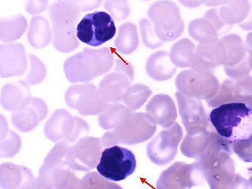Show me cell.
<instances>
[{"mask_svg": "<svg viewBox=\"0 0 252 189\" xmlns=\"http://www.w3.org/2000/svg\"><path fill=\"white\" fill-rule=\"evenodd\" d=\"M209 120L239 158L252 163V112L249 107L243 102L221 104L211 111Z\"/></svg>", "mask_w": 252, "mask_h": 189, "instance_id": "1", "label": "cell"}, {"mask_svg": "<svg viewBox=\"0 0 252 189\" xmlns=\"http://www.w3.org/2000/svg\"><path fill=\"white\" fill-rule=\"evenodd\" d=\"M114 62V53L110 48H85L65 61L64 71L71 83L89 82L109 71Z\"/></svg>", "mask_w": 252, "mask_h": 189, "instance_id": "2", "label": "cell"}, {"mask_svg": "<svg viewBox=\"0 0 252 189\" xmlns=\"http://www.w3.org/2000/svg\"><path fill=\"white\" fill-rule=\"evenodd\" d=\"M232 153L226 151L210 152L196 160L201 165L211 189H249L250 183L236 173Z\"/></svg>", "mask_w": 252, "mask_h": 189, "instance_id": "3", "label": "cell"}, {"mask_svg": "<svg viewBox=\"0 0 252 189\" xmlns=\"http://www.w3.org/2000/svg\"><path fill=\"white\" fill-rule=\"evenodd\" d=\"M80 11L69 0H59L49 8V16L53 23V44L60 52H72L79 46L75 25Z\"/></svg>", "mask_w": 252, "mask_h": 189, "instance_id": "4", "label": "cell"}, {"mask_svg": "<svg viewBox=\"0 0 252 189\" xmlns=\"http://www.w3.org/2000/svg\"><path fill=\"white\" fill-rule=\"evenodd\" d=\"M156 131L155 125L145 113H132L112 131L104 134L101 139L104 147L118 144L136 145L153 137Z\"/></svg>", "mask_w": 252, "mask_h": 189, "instance_id": "5", "label": "cell"}, {"mask_svg": "<svg viewBox=\"0 0 252 189\" xmlns=\"http://www.w3.org/2000/svg\"><path fill=\"white\" fill-rule=\"evenodd\" d=\"M148 17L156 34L163 42L178 39L184 33V24L177 4L170 0L154 2L148 10Z\"/></svg>", "mask_w": 252, "mask_h": 189, "instance_id": "6", "label": "cell"}, {"mask_svg": "<svg viewBox=\"0 0 252 189\" xmlns=\"http://www.w3.org/2000/svg\"><path fill=\"white\" fill-rule=\"evenodd\" d=\"M186 132L187 135L180 145V151L184 156L198 160L210 152H233L229 142L217 133L213 127L196 126Z\"/></svg>", "mask_w": 252, "mask_h": 189, "instance_id": "7", "label": "cell"}, {"mask_svg": "<svg viewBox=\"0 0 252 189\" xmlns=\"http://www.w3.org/2000/svg\"><path fill=\"white\" fill-rule=\"evenodd\" d=\"M96 167L98 173L107 180L122 181L136 170V156L126 148L112 145L104 149Z\"/></svg>", "mask_w": 252, "mask_h": 189, "instance_id": "8", "label": "cell"}, {"mask_svg": "<svg viewBox=\"0 0 252 189\" xmlns=\"http://www.w3.org/2000/svg\"><path fill=\"white\" fill-rule=\"evenodd\" d=\"M175 84L177 90L182 94L206 101L218 94L220 87L212 72L193 68L180 72L176 78Z\"/></svg>", "mask_w": 252, "mask_h": 189, "instance_id": "9", "label": "cell"}, {"mask_svg": "<svg viewBox=\"0 0 252 189\" xmlns=\"http://www.w3.org/2000/svg\"><path fill=\"white\" fill-rule=\"evenodd\" d=\"M76 31L77 39L93 47L102 46L116 34L113 18L105 12L87 14L79 22Z\"/></svg>", "mask_w": 252, "mask_h": 189, "instance_id": "10", "label": "cell"}, {"mask_svg": "<svg viewBox=\"0 0 252 189\" xmlns=\"http://www.w3.org/2000/svg\"><path fill=\"white\" fill-rule=\"evenodd\" d=\"M206 181L205 173L198 161L188 164L176 162L163 171L156 183L157 189H191Z\"/></svg>", "mask_w": 252, "mask_h": 189, "instance_id": "11", "label": "cell"}, {"mask_svg": "<svg viewBox=\"0 0 252 189\" xmlns=\"http://www.w3.org/2000/svg\"><path fill=\"white\" fill-rule=\"evenodd\" d=\"M89 132L87 123L77 117H72L66 110H56L44 126L45 135L53 142L65 141L69 144L77 142L80 134Z\"/></svg>", "mask_w": 252, "mask_h": 189, "instance_id": "12", "label": "cell"}, {"mask_svg": "<svg viewBox=\"0 0 252 189\" xmlns=\"http://www.w3.org/2000/svg\"><path fill=\"white\" fill-rule=\"evenodd\" d=\"M183 135L182 127L177 122L160 131L147 144L146 153L149 160L157 166H166L171 163L178 152Z\"/></svg>", "mask_w": 252, "mask_h": 189, "instance_id": "13", "label": "cell"}, {"mask_svg": "<svg viewBox=\"0 0 252 189\" xmlns=\"http://www.w3.org/2000/svg\"><path fill=\"white\" fill-rule=\"evenodd\" d=\"M104 146L101 139L84 137L73 144L68 143L65 161L74 171L88 172L97 166Z\"/></svg>", "mask_w": 252, "mask_h": 189, "instance_id": "14", "label": "cell"}, {"mask_svg": "<svg viewBox=\"0 0 252 189\" xmlns=\"http://www.w3.org/2000/svg\"><path fill=\"white\" fill-rule=\"evenodd\" d=\"M65 101L83 116L101 114L110 104L92 83L70 86L66 92Z\"/></svg>", "mask_w": 252, "mask_h": 189, "instance_id": "15", "label": "cell"}, {"mask_svg": "<svg viewBox=\"0 0 252 189\" xmlns=\"http://www.w3.org/2000/svg\"><path fill=\"white\" fill-rule=\"evenodd\" d=\"M221 41L226 47L225 72L232 80H240L249 76L252 71L246 43L237 34L223 36Z\"/></svg>", "mask_w": 252, "mask_h": 189, "instance_id": "16", "label": "cell"}, {"mask_svg": "<svg viewBox=\"0 0 252 189\" xmlns=\"http://www.w3.org/2000/svg\"><path fill=\"white\" fill-rule=\"evenodd\" d=\"M226 59V47L221 39H208L196 48L192 68L211 72L223 65Z\"/></svg>", "mask_w": 252, "mask_h": 189, "instance_id": "17", "label": "cell"}, {"mask_svg": "<svg viewBox=\"0 0 252 189\" xmlns=\"http://www.w3.org/2000/svg\"><path fill=\"white\" fill-rule=\"evenodd\" d=\"M175 97L185 130L196 126L213 127L201 100L190 98L179 91L175 93Z\"/></svg>", "mask_w": 252, "mask_h": 189, "instance_id": "18", "label": "cell"}, {"mask_svg": "<svg viewBox=\"0 0 252 189\" xmlns=\"http://www.w3.org/2000/svg\"><path fill=\"white\" fill-rule=\"evenodd\" d=\"M146 114L155 125L164 129L170 127L177 118L175 103L167 94H158L151 98L146 107Z\"/></svg>", "mask_w": 252, "mask_h": 189, "instance_id": "19", "label": "cell"}, {"mask_svg": "<svg viewBox=\"0 0 252 189\" xmlns=\"http://www.w3.org/2000/svg\"><path fill=\"white\" fill-rule=\"evenodd\" d=\"M25 48L19 43L3 44L0 46V73L1 77L20 76L27 69Z\"/></svg>", "mask_w": 252, "mask_h": 189, "instance_id": "20", "label": "cell"}, {"mask_svg": "<svg viewBox=\"0 0 252 189\" xmlns=\"http://www.w3.org/2000/svg\"><path fill=\"white\" fill-rule=\"evenodd\" d=\"M48 108L41 99L32 98L23 108L14 111L12 124L22 132H29L34 129L42 120L47 115Z\"/></svg>", "mask_w": 252, "mask_h": 189, "instance_id": "21", "label": "cell"}, {"mask_svg": "<svg viewBox=\"0 0 252 189\" xmlns=\"http://www.w3.org/2000/svg\"><path fill=\"white\" fill-rule=\"evenodd\" d=\"M132 81L133 79L126 73L115 70L100 82L98 90L108 103H119L123 101Z\"/></svg>", "mask_w": 252, "mask_h": 189, "instance_id": "22", "label": "cell"}, {"mask_svg": "<svg viewBox=\"0 0 252 189\" xmlns=\"http://www.w3.org/2000/svg\"><path fill=\"white\" fill-rule=\"evenodd\" d=\"M34 176L27 168L12 163L1 165V186L3 189H32Z\"/></svg>", "mask_w": 252, "mask_h": 189, "instance_id": "23", "label": "cell"}, {"mask_svg": "<svg viewBox=\"0 0 252 189\" xmlns=\"http://www.w3.org/2000/svg\"><path fill=\"white\" fill-rule=\"evenodd\" d=\"M146 70L149 77L153 80L165 81L174 77L177 67L168 52L158 51L149 56L146 62Z\"/></svg>", "mask_w": 252, "mask_h": 189, "instance_id": "24", "label": "cell"}, {"mask_svg": "<svg viewBox=\"0 0 252 189\" xmlns=\"http://www.w3.org/2000/svg\"><path fill=\"white\" fill-rule=\"evenodd\" d=\"M31 98V93L26 82L8 83L1 91V104L8 111H18L23 108Z\"/></svg>", "mask_w": 252, "mask_h": 189, "instance_id": "25", "label": "cell"}, {"mask_svg": "<svg viewBox=\"0 0 252 189\" xmlns=\"http://www.w3.org/2000/svg\"><path fill=\"white\" fill-rule=\"evenodd\" d=\"M27 39L31 46L36 49H43L53 39L51 28L47 20L42 16H34L31 20Z\"/></svg>", "mask_w": 252, "mask_h": 189, "instance_id": "26", "label": "cell"}, {"mask_svg": "<svg viewBox=\"0 0 252 189\" xmlns=\"http://www.w3.org/2000/svg\"><path fill=\"white\" fill-rule=\"evenodd\" d=\"M250 11L249 0H229L226 5L218 8L220 18L227 27L244 22Z\"/></svg>", "mask_w": 252, "mask_h": 189, "instance_id": "27", "label": "cell"}, {"mask_svg": "<svg viewBox=\"0 0 252 189\" xmlns=\"http://www.w3.org/2000/svg\"><path fill=\"white\" fill-rule=\"evenodd\" d=\"M139 39L136 25L130 22L122 24L118 29L115 46L121 54L129 55L136 50Z\"/></svg>", "mask_w": 252, "mask_h": 189, "instance_id": "28", "label": "cell"}, {"mask_svg": "<svg viewBox=\"0 0 252 189\" xmlns=\"http://www.w3.org/2000/svg\"><path fill=\"white\" fill-rule=\"evenodd\" d=\"M196 48V46L187 38L174 43L170 53L174 65L180 68H192Z\"/></svg>", "mask_w": 252, "mask_h": 189, "instance_id": "29", "label": "cell"}, {"mask_svg": "<svg viewBox=\"0 0 252 189\" xmlns=\"http://www.w3.org/2000/svg\"><path fill=\"white\" fill-rule=\"evenodd\" d=\"M28 28L25 17L22 15L1 18L0 39L3 43H11L19 39Z\"/></svg>", "mask_w": 252, "mask_h": 189, "instance_id": "30", "label": "cell"}, {"mask_svg": "<svg viewBox=\"0 0 252 189\" xmlns=\"http://www.w3.org/2000/svg\"><path fill=\"white\" fill-rule=\"evenodd\" d=\"M133 112L124 104L112 103L102 114H99L98 124L105 130L114 129Z\"/></svg>", "mask_w": 252, "mask_h": 189, "instance_id": "31", "label": "cell"}, {"mask_svg": "<svg viewBox=\"0 0 252 189\" xmlns=\"http://www.w3.org/2000/svg\"><path fill=\"white\" fill-rule=\"evenodd\" d=\"M67 189H123L119 185L107 180L97 172H89L82 179H78Z\"/></svg>", "mask_w": 252, "mask_h": 189, "instance_id": "32", "label": "cell"}, {"mask_svg": "<svg viewBox=\"0 0 252 189\" xmlns=\"http://www.w3.org/2000/svg\"><path fill=\"white\" fill-rule=\"evenodd\" d=\"M188 31L190 36L199 43L219 36L215 26L205 18L191 21L189 25Z\"/></svg>", "mask_w": 252, "mask_h": 189, "instance_id": "33", "label": "cell"}, {"mask_svg": "<svg viewBox=\"0 0 252 189\" xmlns=\"http://www.w3.org/2000/svg\"><path fill=\"white\" fill-rule=\"evenodd\" d=\"M152 90L147 86L144 84H135L130 86L125 93L124 97L123 103L126 104L132 111H136L143 106L145 102H146L151 94Z\"/></svg>", "mask_w": 252, "mask_h": 189, "instance_id": "34", "label": "cell"}, {"mask_svg": "<svg viewBox=\"0 0 252 189\" xmlns=\"http://www.w3.org/2000/svg\"><path fill=\"white\" fill-rule=\"evenodd\" d=\"M235 102H243L252 112V77L248 76L240 80H232Z\"/></svg>", "mask_w": 252, "mask_h": 189, "instance_id": "35", "label": "cell"}, {"mask_svg": "<svg viewBox=\"0 0 252 189\" xmlns=\"http://www.w3.org/2000/svg\"><path fill=\"white\" fill-rule=\"evenodd\" d=\"M141 36L143 44L149 49H158L164 44L163 42L156 34L153 24L147 18L141 19L139 22Z\"/></svg>", "mask_w": 252, "mask_h": 189, "instance_id": "36", "label": "cell"}, {"mask_svg": "<svg viewBox=\"0 0 252 189\" xmlns=\"http://www.w3.org/2000/svg\"><path fill=\"white\" fill-rule=\"evenodd\" d=\"M30 70L26 76V83L30 85H36L41 83L46 76L44 64L36 56L30 55Z\"/></svg>", "mask_w": 252, "mask_h": 189, "instance_id": "37", "label": "cell"}, {"mask_svg": "<svg viewBox=\"0 0 252 189\" xmlns=\"http://www.w3.org/2000/svg\"><path fill=\"white\" fill-rule=\"evenodd\" d=\"M104 7L116 21L126 19L130 14V9L127 2L122 3L115 2L113 0H105Z\"/></svg>", "mask_w": 252, "mask_h": 189, "instance_id": "38", "label": "cell"}, {"mask_svg": "<svg viewBox=\"0 0 252 189\" xmlns=\"http://www.w3.org/2000/svg\"><path fill=\"white\" fill-rule=\"evenodd\" d=\"M48 7V0H25V10L31 15L42 13Z\"/></svg>", "mask_w": 252, "mask_h": 189, "instance_id": "39", "label": "cell"}, {"mask_svg": "<svg viewBox=\"0 0 252 189\" xmlns=\"http://www.w3.org/2000/svg\"><path fill=\"white\" fill-rule=\"evenodd\" d=\"M72 2L77 9L81 12H87L100 6L103 0H69Z\"/></svg>", "mask_w": 252, "mask_h": 189, "instance_id": "40", "label": "cell"}, {"mask_svg": "<svg viewBox=\"0 0 252 189\" xmlns=\"http://www.w3.org/2000/svg\"><path fill=\"white\" fill-rule=\"evenodd\" d=\"M204 18L208 20L215 26L219 34L220 33V31L224 29L225 27L226 26L220 18L218 8H212V9L208 10V12L205 13Z\"/></svg>", "mask_w": 252, "mask_h": 189, "instance_id": "41", "label": "cell"}, {"mask_svg": "<svg viewBox=\"0 0 252 189\" xmlns=\"http://www.w3.org/2000/svg\"><path fill=\"white\" fill-rule=\"evenodd\" d=\"M115 70H119V71L123 72V73L127 74L129 77L133 79L134 77V70H133V66L131 65L130 63L125 59L118 57L115 61Z\"/></svg>", "mask_w": 252, "mask_h": 189, "instance_id": "42", "label": "cell"}, {"mask_svg": "<svg viewBox=\"0 0 252 189\" xmlns=\"http://www.w3.org/2000/svg\"><path fill=\"white\" fill-rule=\"evenodd\" d=\"M229 1V0H201V2L205 6H223V5H226Z\"/></svg>", "mask_w": 252, "mask_h": 189, "instance_id": "43", "label": "cell"}, {"mask_svg": "<svg viewBox=\"0 0 252 189\" xmlns=\"http://www.w3.org/2000/svg\"><path fill=\"white\" fill-rule=\"evenodd\" d=\"M246 45L248 55H249V64H250L251 68L252 70V31L247 35Z\"/></svg>", "mask_w": 252, "mask_h": 189, "instance_id": "44", "label": "cell"}, {"mask_svg": "<svg viewBox=\"0 0 252 189\" xmlns=\"http://www.w3.org/2000/svg\"><path fill=\"white\" fill-rule=\"evenodd\" d=\"M180 4L189 8H195L202 5L201 0H178Z\"/></svg>", "mask_w": 252, "mask_h": 189, "instance_id": "45", "label": "cell"}, {"mask_svg": "<svg viewBox=\"0 0 252 189\" xmlns=\"http://www.w3.org/2000/svg\"><path fill=\"white\" fill-rule=\"evenodd\" d=\"M239 26L242 29L245 30V31H252V6H251L250 13H249V16H248L247 19L245 20L244 22L242 23L239 24Z\"/></svg>", "mask_w": 252, "mask_h": 189, "instance_id": "46", "label": "cell"}, {"mask_svg": "<svg viewBox=\"0 0 252 189\" xmlns=\"http://www.w3.org/2000/svg\"><path fill=\"white\" fill-rule=\"evenodd\" d=\"M115 2H127L128 0H113Z\"/></svg>", "mask_w": 252, "mask_h": 189, "instance_id": "47", "label": "cell"}, {"mask_svg": "<svg viewBox=\"0 0 252 189\" xmlns=\"http://www.w3.org/2000/svg\"><path fill=\"white\" fill-rule=\"evenodd\" d=\"M249 183H250V189H252V176H249Z\"/></svg>", "mask_w": 252, "mask_h": 189, "instance_id": "48", "label": "cell"}, {"mask_svg": "<svg viewBox=\"0 0 252 189\" xmlns=\"http://www.w3.org/2000/svg\"><path fill=\"white\" fill-rule=\"evenodd\" d=\"M249 176H252V167L249 169Z\"/></svg>", "mask_w": 252, "mask_h": 189, "instance_id": "49", "label": "cell"}, {"mask_svg": "<svg viewBox=\"0 0 252 189\" xmlns=\"http://www.w3.org/2000/svg\"><path fill=\"white\" fill-rule=\"evenodd\" d=\"M140 1H144V2H149V1H151V0H140Z\"/></svg>", "mask_w": 252, "mask_h": 189, "instance_id": "50", "label": "cell"}]
</instances>
